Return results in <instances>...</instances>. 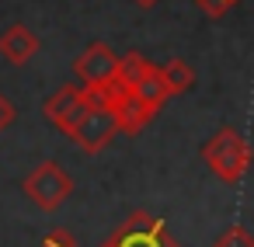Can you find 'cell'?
Wrapping results in <instances>:
<instances>
[{"mask_svg": "<svg viewBox=\"0 0 254 247\" xmlns=\"http://www.w3.org/2000/svg\"><path fill=\"white\" fill-rule=\"evenodd\" d=\"M18 119V108H14V101L7 98V94H0V132L4 129H11V122Z\"/></svg>", "mask_w": 254, "mask_h": 247, "instance_id": "cell-15", "label": "cell"}, {"mask_svg": "<svg viewBox=\"0 0 254 247\" xmlns=\"http://www.w3.org/2000/svg\"><path fill=\"white\" fill-rule=\"evenodd\" d=\"M119 132H122V129H119L115 112H112V108H94V105H91V112L77 122V129H73L66 139H70L80 153H91V157H94V153H101Z\"/></svg>", "mask_w": 254, "mask_h": 247, "instance_id": "cell-5", "label": "cell"}, {"mask_svg": "<svg viewBox=\"0 0 254 247\" xmlns=\"http://www.w3.org/2000/svg\"><path fill=\"white\" fill-rule=\"evenodd\" d=\"M112 112H115V119H119V129H122L126 136H136V132H143V129L153 122V115H157V112H153V108H146V105H143V101H139L132 91H129V94H126V98H122V101L112 108Z\"/></svg>", "mask_w": 254, "mask_h": 247, "instance_id": "cell-8", "label": "cell"}, {"mask_svg": "<svg viewBox=\"0 0 254 247\" xmlns=\"http://www.w3.org/2000/svg\"><path fill=\"white\" fill-rule=\"evenodd\" d=\"M132 94H136L146 108L160 112V108H164V101L171 98V87H167V80H164V66L150 63V66H146V73L139 77V84L132 87Z\"/></svg>", "mask_w": 254, "mask_h": 247, "instance_id": "cell-9", "label": "cell"}, {"mask_svg": "<svg viewBox=\"0 0 254 247\" xmlns=\"http://www.w3.org/2000/svg\"><path fill=\"white\" fill-rule=\"evenodd\" d=\"M146 66H150L146 56H139V53H126V56H122V66H119V80L132 91V87L139 84V77L146 73Z\"/></svg>", "mask_w": 254, "mask_h": 247, "instance_id": "cell-11", "label": "cell"}, {"mask_svg": "<svg viewBox=\"0 0 254 247\" xmlns=\"http://www.w3.org/2000/svg\"><path fill=\"white\" fill-rule=\"evenodd\" d=\"M42 247H77V240H73L70 230H53V233L42 237Z\"/></svg>", "mask_w": 254, "mask_h": 247, "instance_id": "cell-14", "label": "cell"}, {"mask_svg": "<svg viewBox=\"0 0 254 247\" xmlns=\"http://www.w3.org/2000/svg\"><path fill=\"white\" fill-rule=\"evenodd\" d=\"M164 80H167L171 98H174V94H185L195 87V70L185 60H171V63H164Z\"/></svg>", "mask_w": 254, "mask_h": 247, "instance_id": "cell-10", "label": "cell"}, {"mask_svg": "<svg viewBox=\"0 0 254 247\" xmlns=\"http://www.w3.org/2000/svg\"><path fill=\"white\" fill-rule=\"evenodd\" d=\"M39 49H42L39 35L32 28H25V25H11L4 35H0V56H4L11 66H25Z\"/></svg>", "mask_w": 254, "mask_h": 247, "instance_id": "cell-7", "label": "cell"}, {"mask_svg": "<svg viewBox=\"0 0 254 247\" xmlns=\"http://www.w3.org/2000/svg\"><path fill=\"white\" fill-rule=\"evenodd\" d=\"M237 4H240V0H195V7H198L205 18H216V21H219V18H226Z\"/></svg>", "mask_w": 254, "mask_h": 247, "instance_id": "cell-12", "label": "cell"}, {"mask_svg": "<svg viewBox=\"0 0 254 247\" xmlns=\"http://www.w3.org/2000/svg\"><path fill=\"white\" fill-rule=\"evenodd\" d=\"M202 160L205 167L223 181V185H240V178L251 171L254 164V150L251 143L233 129V125H223L219 132H212L202 146Z\"/></svg>", "mask_w": 254, "mask_h": 247, "instance_id": "cell-1", "label": "cell"}, {"mask_svg": "<svg viewBox=\"0 0 254 247\" xmlns=\"http://www.w3.org/2000/svg\"><path fill=\"white\" fill-rule=\"evenodd\" d=\"M21 191L46 212H56L70 195H73V178L56 164V160H42L25 181H21Z\"/></svg>", "mask_w": 254, "mask_h": 247, "instance_id": "cell-2", "label": "cell"}, {"mask_svg": "<svg viewBox=\"0 0 254 247\" xmlns=\"http://www.w3.org/2000/svg\"><path fill=\"white\" fill-rule=\"evenodd\" d=\"M132 4H136V7H143V11H153L160 0H132Z\"/></svg>", "mask_w": 254, "mask_h": 247, "instance_id": "cell-16", "label": "cell"}, {"mask_svg": "<svg viewBox=\"0 0 254 247\" xmlns=\"http://www.w3.org/2000/svg\"><path fill=\"white\" fill-rule=\"evenodd\" d=\"M212 247H254V237H251L244 226H230Z\"/></svg>", "mask_w": 254, "mask_h": 247, "instance_id": "cell-13", "label": "cell"}, {"mask_svg": "<svg viewBox=\"0 0 254 247\" xmlns=\"http://www.w3.org/2000/svg\"><path fill=\"white\" fill-rule=\"evenodd\" d=\"M119 66H122V56H115V49L108 42H91L73 60V73H77L80 87H112V84H119Z\"/></svg>", "mask_w": 254, "mask_h": 247, "instance_id": "cell-4", "label": "cell"}, {"mask_svg": "<svg viewBox=\"0 0 254 247\" xmlns=\"http://www.w3.org/2000/svg\"><path fill=\"white\" fill-rule=\"evenodd\" d=\"M87 112H91V98H87V91L77 87V84L60 87V91H56L53 98H46V105H42L46 122H53L63 136H70V132L77 129V122H80Z\"/></svg>", "mask_w": 254, "mask_h": 247, "instance_id": "cell-6", "label": "cell"}, {"mask_svg": "<svg viewBox=\"0 0 254 247\" xmlns=\"http://www.w3.org/2000/svg\"><path fill=\"white\" fill-rule=\"evenodd\" d=\"M101 247H181V244L171 237V230H167V223L160 216H150V212L139 209Z\"/></svg>", "mask_w": 254, "mask_h": 247, "instance_id": "cell-3", "label": "cell"}]
</instances>
